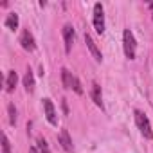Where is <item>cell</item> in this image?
Instances as JSON below:
<instances>
[{
    "instance_id": "obj_14",
    "label": "cell",
    "mask_w": 153,
    "mask_h": 153,
    "mask_svg": "<svg viewBox=\"0 0 153 153\" xmlns=\"http://www.w3.org/2000/svg\"><path fill=\"white\" fill-rule=\"evenodd\" d=\"M36 144H38V149H40V153H51V149H49V144H47V140H45L43 137H40Z\"/></svg>"
},
{
    "instance_id": "obj_15",
    "label": "cell",
    "mask_w": 153,
    "mask_h": 153,
    "mask_svg": "<svg viewBox=\"0 0 153 153\" xmlns=\"http://www.w3.org/2000/svg\"><path fill=\"white\" fill-rule=\"evenodd\" d=\"M72 90L78 94V96H83V87H81V83H79V79L74 76V79H72Z\"/></svg>"
},
{
    "instance_id": "obj_6",
    "label": "cell",
    "mask_w": 153,
    "mask_h": 153,
    "mask_svg": "<svg viewBox=\"0 0 153 153\" xmlns=\"http://www.w3.org/2000/svg\"><path fill=\"white\" fill-rule=\"evenodd\" d=\"M63 40H65V52L68 54L72 51V43H74V29L70 25L63 27Z\"/></svg>"
},
{
    "instance_id": "obj_11",
    "label": "cell",
    "mask_w": 153,
    "mask_h": 153,
    "mask_svg": "<svg viewBox=\"0 0 153 153\" xmlns=\"http://www.w3.org/2000/svg\"><path fill=\"white\" fill-rule=\"evenodd\" d=\"M16 81H18L16 72H15V70H9V74H7V81H6V90H7V92H13L15 87H16Z\"/></svg>"
},
{
    "instance_id": "obj_12",
    "label": "cell",
    "mask_w": 153,
    "mask_h": 153,
    "mask_svg": "<svg viewBox=\"0 0 153 153\" xmlns=\"http://www.w3.org/2000/svg\"><path fill=\"white\" fill-rule=\"evenodd\" d=\"M72 79H74V76L63 67L61 68V83H63V87L65 88H72Z\"/></svg>"
},
{
    "instance_id": "obj_18",
    "label": "cell",
    "mask_w": 153,
    "mask_h": 153,
    "mask_svg": "<svg viewBox=\"0 0 153 153\" xmlns=\"http://www.w3.org/2000/svg\"><path fill=\"white\" fill-rule=\"evenodd\" d=\"M61 106H63V112L68 114V106H67V99H61Z\"/></svg>"
},
{
    "instance_id": "obj_9",
    "label": "cell",
    "mask_w": 153,
    "mask_h": 153,
    "mask_svg": "<svg viewBox=\"0 0 153 153\" xmlns=\"http://www.w3.org/2000/svg\"><path fill=\"white\" fill-rule=\"evenodd\" d=\"M24 87H25V90H27L29 94L34 92V76H33L31 68H29V70L25 72V76H24Z\"/></svg>"
},
{
    "instance_id": "obj_13",
    "label": "cell",
    "mask_w": 153,
    "mask_h": 153,
    "mask_svg": "<svg viewBox=\"0 0 153 153\" xmlns=\"http://www.w3.org/2000/svg\"><path fill=\"white\" fill-rule=\"evenodd\" d=\"M6 25H7V29L15 31V29L18 27V15H16V13H11V15L7 16V20H6Z\"/></svg>"
},
{
    "instance_id": "obj_10",
    "label": "cell",
    "mask_w": 153,
    "mask_h": 153,
    "mask_svg": "<svg viewBox=\"0 0 153 153\" xmlns=\"http://www.w3.org/2000/svg\"><path fill=\"white\" fill-rule=\"evenodd\" d=\"M92 99H94V103H96L99 108H103V96H101V87H99L97 83H92Z\"/></svg>"
},
{
    "instance_id": "obj_4",
    "label": "cell",
    "mask_w": 153,
    "mask_h": 153,
    "mask_svg": "<svg viewBox=\"0 0 153 153\" xmlns=\"http://www.w3.org/2000/svg\"><path fill=\"white\" fill-rule=\"evenodd\" d=\"M43 110H45V117L52 126H58V117H56V110L51 99H43Z\"/></svg>"
},
{
    "instance_id": "obj_19",
    "label": "cell",
    "mask_w": 153,
    "mask_h": 153,
    "mask_svg": "<svg viewBox=\"0 0 153 153\" xmlns=\"http://www.w3.org/2000/svg\"><path fill=\"white\" fill-rule=\"evenodd\" d=\"M29 153H40V149L34 148V146H31V148H29Z\"/></svg>"
},
{
    "instance_id": "obj_2",
    "label": "cell",
    "mask_w": 153,
    "mask_h": 153,
    "mask_svg": "<svg viewBox=\"0 0 153 153\" xmlns=\"http://www.w3.org/2000/svg\"><path fill=\"white\" fill-rule=\"evenodd\" d=\"M135 123H137V126H139V130H140V133H142L144 139H153L151 124H149L148 117H146L140 110H135Z\"/></svg>"
},
{
    "instance_id": "obj_17",
    "label": "cell",
    "mask_w": 153,
    "mask_h": 153,
    "mask_svg": "<svg viewBox=\"0 0 153 153\" xmlns=\"http://www.w3.org/2000/svg\"><path fill=\"white\" fill-rule=\"evenodd\" d=\"M2 153H11V144H9V139L6 135L2 137Z\"/></svg>"
},
{
    "instance_id": "obj_16",
    "label": "cell",
    "mask_w": 153,
    "mask_h": 153,
    "mask_svg": "<svg viewBox=\"0 0 153 153\" xmlns=\"http://www.w3.org/2000/svg\"><path fill=\"white\" fill-rule=\"evenodd\" d=\"M7 110H9V123L16 124V108H15V105H9Z\"/></svg>"
},
{
    "instance_id": "obj_7",
    "label": "cell",
    "mask_w": 153,
    "mask_h": 153,
    "mask_svg": "<svg viewBox=\"0 0 153 153\" xmlns=\"http://www.w3.org/2000/svg\"><path fill=\"white\" fill-rule=\"evenodd\" d=\"M85 42H87V45H88V49H90V52H92V56L96 58V61H103V54H101V51L97 49V45H96V42H94V38L87 33L85 34Z\"/></svg>"
},
{
    "instance_id": "obj_1",
    "label": "cell",
    "mask_w": 153,
    "mask_h": 153,
    "mask_svg": "<svg viewBox=\"0 0 153 153\" xmlns=\"http://www.w3.org/2000/svg\"><path fill=\"white\" fill-rule=\"evenodd\" d=\"M123 45H124V54L128 59L135 58V51H137V43H135V36L130 29H124L123 33Z\"/></svg>"
},
{
    "instance_id": "obj_5",
    "label": "cell",
    "mask_w": 153,
    "mask_h": 153,
    "mask_svg": "<svg viewBox=\"0 0 153 153\" xmlns=\"http://www.w3.org/2000/svg\"><path fill=\"white\" fill-rule=\"evenodd\" d=\"M20 45H22L25 51H29V52H33V51L36 49L34 38H33V34H31L29 31H24V33H22V36H20Z\"/></svg>"
},
{
    "instance_id": "obj_3",
    "label": "cell",
    "mask_w": 153,
    "mask_h": 153,
    "mask_svg": "<svg viewBox=\"0 0 153 153\" xmlns=\"http://www.w3.org/2000/svg\"><path fill=\"white\" fill-rule=\"evenodd\" d=\"M94 27H96L97 34L105 33V13H103V6L99 2L94 6Z\"/></svg>"
},
{
    "instance_id": "obj_8",
    "label": "cell",
    "mask_w": 153,
    "mask_h": 153,
    "mask_svg": "<svg viewBox=\"0 0 153 153\" xmlns=\"http://www.w3.org/2000/svg\"><path fill=\"white\" fill-rule=\"evenodd\" d=\"M59 144H61V148H63L67 153H72V151H74L72 139H70V135H68L67 130H61V131H59Z\"/></svg>"
}]
</instances>
